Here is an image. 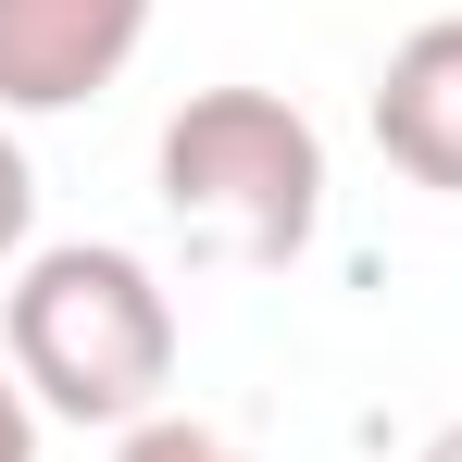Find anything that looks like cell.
<instances>
[{
  "mask_svg": "<svg viewBox=\"0 0 462 462\" xmlns=\"http://www.w3.org/2000/svg\"><path fill=\"white\" fill-rule=\"evenodd\" d=\"M113 462H250L237 438H213V425H188V412H151V425H125V450Z\"/></svg>",
  "mask_w": 462,
  "mask_h": 462,
  "instance_id": "5",
  "label": "cell"
},
{
  "mask_svg": "<svg viewBox=\"0 0 462 462\" xmlns=\"http://www.w3.org/2000/svg\"><path fill=\"white\" fill-rule=\"evenodd\" d=\"M0 462H38V400L13 387V363H0Z\"/></svg>",
  "mask_w": 462,
  "mask_h": 462,
  "instance_id": "7",
  "label": "cell"
},
{
  "mask_svg": "<svg viewBox=\"0 0 462 462\" xmlns=\"http://www.w3.org/2000/svg\"><path fill=\"white\" fill-rule=\"evenodd\" d=\"M25 226H38V162L13 151V125H0V263H25Z\"/></svg>",
  "mask_w": 462,
  "mask_h": 462,
  "instance_id": "6",
  "label": "cell"
},
{
  "mask_svg": "<svg viewBox=\"0 0 462 462\" xmlns=\"http://www.w3.org/2000/svg\"><path fill=\"white\" fill-rule=\"evenodd\" d=\"M162 213L213 263H300L325 226V138L275 88H188L162 113Z\"/></svg>",
  "mask_w": 462,
  "mask_h": 462,
  "instance_id": "2",
  "label": "cell"
},
{
  "mask_svg": "<svg viewBox=\"0 0 462 462\" xmlns=\"http://www.w3.org/2000/svg\"><path fill=\"white\" fill-rule=\"evenodd\" d=\"M375 151L400 162L412 188L462 200V13L412 25V38L387 51V76H375Z\"/></svg>",
  "mask_w": 462,
  "mask_h": 462,
  "instance_id": "4",
  "label": "cell"
},
{
  "mask_svg": "<svg viewBox=\"0 0 462 462\" xmlns=\"http://www.w3.org/2000/svg\"><path fill=\"white\" fill-rule=\"evenodd\" d=\"M151 0H0V113H76L138 63Z\"/></svg>",
  "mask_w": 462,
  "mask_h": 462,
  "instance_id": "3",
  "label": "cell"
},
{
  "mask_svg": "<svg viewBox=\"0 0 462 462\" xmlns=\"http://www.w3.org/2000/svg\"><path fill=\"white\" fill-rule=\"evenodd\" d=\"M412 462H462V425H438V438H425V450H412Z\"/></svg>",
  "mask_w": 462,
  "mask_h": 462,
  "instance_id": "8",
  "label": "cell"
},
{
  "mask_svg": "<svg viewBox=\"0 0 462 462\" xmlns=\"http://www.w3.org/2000/svg\"><path fill=\"white\" fill-rule=\"evenodd\" d=\"M0 363L63 425H151V400L175 387V300L113 237L25 250V275L0 300Z\"/></svg>",
  "mask_w": 462,
  "mask_h": 462,
  "instance_id": "1",
  "label": "cell"
}]
</instances>
